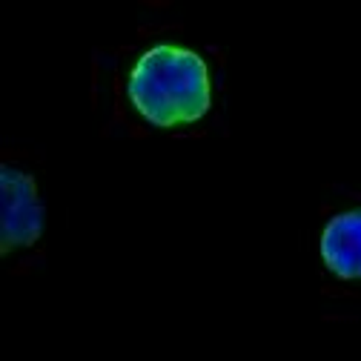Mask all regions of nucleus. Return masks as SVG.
I'll return each mask as SVG.
<instances>
[{
  "label": "nucleus",
  "mask_w": 361,
  "mask_h": 361,
  "mask_svg": "<svg viewBox=\"0 0 361 361\" xmlns=\"http://www.w3.org/2000/svg\"><path fill=\"white\" fill-rule=\"evenodd\" d=\"M126 92L132 106L161 129L187 126L207 115L212 101L209 69L187 47L161 43L132 66Z\"/></svg>",
  "instance_id": "nucleus-1"
},
{
  "label": "nucleus",
  "mask_w": 361,
  "mask_h": 361,
  "mask_svg": "<svg viewBox=\"0 0 361 361\" xmlns=\"http://www.w3.org/2000/svg\"><path fill=\"white\" fill-rule=\"evenodd\" d=\"M0 241L4 252H12L18 247H29L43 233V207L37 198L35 180L12 166L0 169Z\"/></svg>",
  "instance_id": "nucleus-2"
},
{
  "label": "nucleus",
  "mask_w": 361,
  "mask_h": 361,
  "mask_svg": "<svg viewBox=\"0 0 361 361\" xmlns=\"http://www.w3.org/2000/svg\"><path fill=\"white\" fill-rule=\"evenodd\" d=\"M322 258L338 279H361V209L341 212L322 233Z\"/></svg>",
  "instance_id": "nucleus-3"
}]
</instances>
